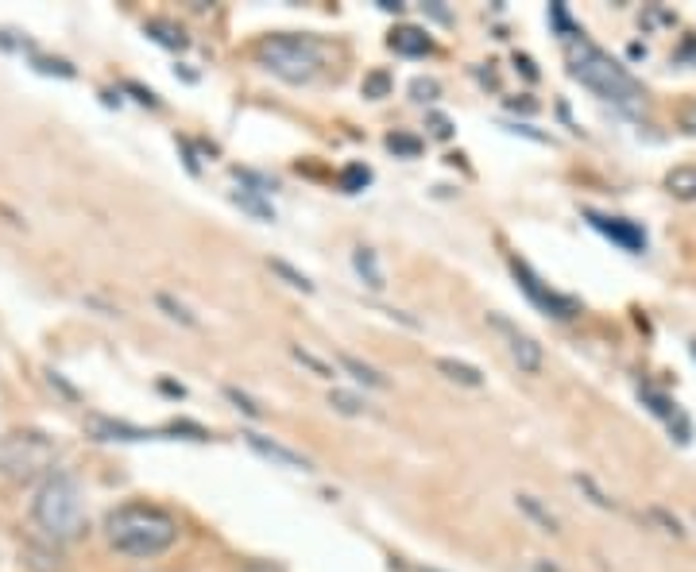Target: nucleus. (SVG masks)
I'll use <instances>...</instances> for the list:
<instances>
[{"label":"nucleus","instance_id":"obj_1","mask_svg":"<svg viewBox=\"0 0 696 572\" xmlns=\"http://www.w3.org/2000/svg\"><path fill=\"white\" fill-rule=\"evenodd\" d=\"M565 58H569V74H573L584 89H592L600 101H608V105H615V109H623V113H631V116L642 113L646 93H642V86L631 78V70H627L623 62H615L604 47H596L584 31L565 39Z\"/></svg>","mask_w":696,"mask_h":572},{"label":"nucleus","instance_id":"obj_2","mask_svg":"<svg viewBox=\"0 0 696 572\" xmlns=\"http://www.w3.org/2000/svg\"><path fill=\"white\" fill-rule=\"evenodd\" d=\"M105 542L124 557H159L178 542V518L155 503H120L105 515Z\"/></svg>","mask_w":696,"mask_h":572},{"label":"nucleus","instance_id":"obj_3","mask_svg":"<svg viewBox=\"0 0 696 572\" xmlns=\"http://www.w3.org/2000/svg\"><path fill=\"white\" fill-rule=\"evenodd\" d=\"M31 515L35 522L58 538V542H66V538H78L82 530H86V503H82V487L78 480H70V476H47L43 487H39V495H35V507H31Z\"/></svg>","mask_w":696,"mask_h":572},{"label":"nucleus","instance_id":"obj_4","mask_svg":"<svg viewBox=\"0 0 696 572\" xmlns=\"http://www.w3.org/2000/svg\"><path fill=\"white\" fill-rule=\"evenodd\" d=\"M256 58L267 74L290 86H310L321 74V43L310 35H267L256 43Z\"/></svg>","mask_w":696,"mask_h":572},{"label":"nucleus","instance_id":"obj_5","mask_svg":"<svg viewBox=\"0 0 696 572\" xmlns=\"http://www.w3.org/2000/svg\"><path fill=\"white\" fill-rule=\"evenodd\" d=\"M51 464H55V441L47 433L16 429V433L0 437V476L31 480Z\"/></svg>","mask_w":696,"mask_h":572},{"label":"nucleus","instance_id":"obj_6","mask_svg":"<svg viewBox=\"0 0 696 572\" xmlns=\"http://www.w3.org/2000/svg\"><path fill=\"white\" fill-rule=\"evenodd\" d=\"M488 325H492L495 333L503 337V344H507V352H511V360L519 364V372L526 375H538L542 372V364H546V356H542V344L534 341L526 329H519L511 317H503V314H488Z\"/></svg>","mask_w":696,"mask_h":572},{"label":"nucleus","instance_id":"obj_7","mask_svg":"<svg viewBox=\"0 0 696 572\" xmlns=\"http://www.w3.org/2000/svg\"><path fill=\"white\" fill-rule=\"evenodd\" d=\"M511 271H515V279H519V286L530 294V302L538 306V310H546V314L553 317H573L580 314V302L577 298H565V294H557V290H550V286L542 283L522 259H511Z\"/></svg>","mask_w":696,"mask_h":572},{"label":"nucleus","instance_id":"obj_8","mask_svg":"<svg viewBox=\"0 0 696 572\" xmlns=\"http://www.w3.org/2000/svg\"><path fill=\"white\" fill-rule=\"evenodd\" d=\"M244 441H248V449H252L256 457L271 460L275 468H290V472H310V468H314V464L302 457V453L287 449V445H283V441H275V437H263V433H256V429H248V433H244Z\"/></svg>","mask_w":696,"mask_h":572},{"label":"nucleus","instance_id":"obj_9","mask_svg":"<svg viewBox=\"0 0 696 572\" xmlns=\"http://www.w3.org/2000/svg\"><path fill=\"white\" fill-rule=\"evenodd\" d=\"M588 221L596 225V229L604 232L608 240H615L619 248H627V252H646V232L638 229L635 221H627V217H600V213H588Z\"/></svg>","mask_w":696,"mask_h":572},{"label":"nucleus","instance_id":"obj_10","mask_svg":"<svg viewBox=\"0 0 696 572\" xmlns=\"http://www.w3.org/2000/svg\"><path fill=\"white\" fill-rule=\"evenodd\" d=\"M391 51L395 55H410V58H418V55H430L434 51V39L426 35L422 28H410V24H403V28H395L391 31Z\"/></svg>","mask_w":696,"mask_h":572},{"label":"nucleus","instance_id":"obj_11","mask_svg":"<svg viewBox=\"0 0 696 572\" xmlns=\"http://www.w3.org/2000/svg\"><path fill=\"white\" fill-rule=\"evenodd\" d=\"M89 429L97 441H151V429L124 426V422H109V418H89Z\"/></svg>","mask_w":696,"mask_h":572},{"label":"nucleus","instance_id":"obj_12","mask_svg":"<svg viewBox=\"0 0 696 572\" xmlns=\"http://www.w3.org/2000/svg\"><path fill=\"white\" fill-rule=\"evenodd\" d=\"M666 190L681 201H696V163L673 167V171L666 174Z\"/></svg>","mask_w":696,"mask_h":572},{"label":"nucleus","instance_id":"obj_13","mask_svg":"<svg viewBox=\"0 0 696 572\" xmlns=\"http://www.w3.org/2000/svg\"><path fill=\"white\" fill-rule=\"evenodd\" d=\"M352 267H356V275L368 283V290H383V271H379V259L372 248H356L352 252Z\"/></svg>","mask_w":696,"mask_h":572},{"label":"nucleus","instance_id":"obj_14","mask_svg":"<svg viewBox=\"0 0 696 572\" xmlns=\"http://www.w3.org/2000/svg\"><path fill=\"white\" fill-rule=\"evenodd\" d=\"M437 372L449 375L453 383H461V387H484V375L476 372L472 364H461V360H449V356H441L437 360Z\"/></svg>","mask_w":696,"mask_h":572},{"label":"nucleus","instance_id":"obj_15","mask_svg":"<svg viewBox=\"0 0 696 572\" xmlns=\"http://www.w3.org/2000/svg\"><path fill=\"white\" fill-rule=\"evenodd\" d=\"M515 503H519V511H526V515L534 518L546 534H561V522H557V515H553L550 507H542L534 495H515Z\"/></svg>","mask_w":696,"mask_h":572},{"label":"nucleus","instance_id":"obj_16","mask_svg":"<svg viewBox=\"0 0 696 572\" xmlns=\"http://www.w3.org/2000/svg\"><path fill=\"white\" fill-rule=\"evenodd\" d=\"M263 194V190H260ZM232 201H236V205H240V209H248V213H256V217H260V221H275V209H271V205H267V201H260L256 198V194H252V190H236V194H232Z\"/></svg>","mask_w":696,"mask_h":572},{"label":"nucleus","instance_id":"obj_17","mask_svg":"<svg viewBox=\"0 0 696 572\" xmlns=\"http://www.w3.org/2000/svg\"><path fill=\"white\" fill-rule=\"evenodd\" d=\"M341 364H345L348 372L356 375V379H360V383H364V387H376V391H383V387H387V379H383V375H379L376 368H368V364H360V360H356V356H345V360H341Z\"/></svg>","mask_w":696,"mask_h":572},{"label":"nucleus","instance_id":"obj_18","mask_svg":"<svg viewBox=\"0 0 696 572\" xmlns=\"http://www.w3.org/2000/svg\"><path fill=\"white\" fill-rule=\"evenodd\" d=\"M271 271H275V275H283V279H287V283L294 286V290H306V294L314 290V283H310L306 275H298V271H294L290 263H283V259H271Z\"/></svg>","mask_w":696,"mask_h":572},{"label":"nucleus","instance_id":"obj_19","mask_svg":"<svg viewBox=\"0 0 696 572\" xmlns=\"http://www.w3.org/2000/svg\"><path fill=\"white\" fill-rule=\"evenodd\" d=\"M290 352H294V360H298V364H306V368H310L314 375H321V379H333V375H337L333 368H329V364H321L314 352H306V348H298V344H294Z\"/></svg>","mask_w":696,"mask_h":572},{"label":"nucleus","instance_id":"obj_20","mask_svg":"<svg viewBox=\"0 0 696 572\" xmlns=\"http://www.w3.org/2000/svg\"><path fill=\"white\" fill-rule=\"evenodd\" d=\"M147 31H163L159 35V43H167V47H186V35H182V28H171V24H163V20H155V24H147Z\"/></svg>","mask_w":696,"mask_h":572},{"label":"nucleus","instance_id":"obj_21","mask_svg":"<svg viewBox=\"0 0 696 572\" xmlns=\"http://www.w3.org/2000/svg\"><path fill=\"white\" fill-rule=\"evenodd\" d=\"M387 147H391V151H399V155H406V159H414V155L422 151V143L414 140V136H403V132L387 136Z\"/></svg>","mask_w":696,"mask_h":572},{"label":"nucleus","instance_id":"obj_22","mask_svg":"<svg viewBox=\"0 0 696 572\" xmlns=\"http://www.w3.org/2000/svg\"><path fill=\"white\" fill-rule=\"evenodd\" d=\"M329 406H333V410H341V414H352V418H356V414H364V402L352 399V395H345V391H333V395H329Z\"/></svg>","mask_w":696,"mask_h":572},{"label":"nucleus","instance_id":"obj_23","mask_svg":"<svg viewBox=\"0 0 696 572\" xmlns=\"http://www.w3.org/2000/svg\"><path fill=\"white\" fill-rule=\"evenodd\" d=\"M372 182V171L368 167H348L345 171V190H360V186H368Z\"/></svg>","mask_w":696,"mask_h":572},{"label":"nucleus","instance_id":"obj_24","mask_svg":"<svg viewBox=\"0 0 696 572\" xmlns=\"http://www.w3.org/2000/svg\"><path fill=\"white\" fill-rule=\"evenodd\" d=\"M410 93H414V101H434V97H437V82H434V78H418V82L410 86Z\"/></svg>","mask_w":696,"mask_h":572},{"label":"nucleus","instance_id":"obj_25","mask_svg":"<svg viewBox=\"0 0 696 572\" xmlns=\"http://www.w3.org/2000/svg\"><path fill=\"white\" fill-rule=\"evenodd\" d=\"M658 24H669V28H673V24H677V16H673V12H666V8H650V12H646V28H658Z\"/></svg>","mask_w":696,"mask_h":572},{"label":"nucleus","instance_id":"obj_26","mask_svg":"<svg viewBox=\"0 0 696 572\" xmlns=\"http://www.w3.org/2000/svg\"><path fill=\"white\" fill-rule=\"evenodd\" d=\"M159 306H167V310H171V317H182V321H186V325H194V317L186 314V310H182V306H174L171 298H167V294H159Z\"/></svg>","mask_w":696,"mask_h":572},{"label":"nucleus","instance_id":"obj_27","mask_svg":"<svg viewBox=\"0 0 696 572\" xmlns=\"http://www.w3.org/2000/svg\"><path fill=\"white\" fill-rule=\"evenodd\" d=\"M681 124H685V132H696V101L681 109Z\"/></svg>","mask_w":696,"mask_h":572},{"label":"nucleus","instance_id":"obj_28","mask_svg":"<svg viewBox=\"0 0 696 572\" xmlns=\"http://www.w3.org/2000/svg\"><path fill=\"white\" fill-rule=\"evenodd\" d=\"M229 399L236 402V406H240V410H248V414H252V418H260V406H252V402L244 399V395H236V391H229Z\"/></svg>","mask_w":696,"mask_h":572},{"label":"nucleus","instance_id":"obj_29","mask_svg":"<svg viewBox=\"0 0 696 572\" xmlns=\"http://www.w3.org/2000/svg\"><path fill=\"white\" fill-rule=\"evenodd\" d=\"M383 89H387V78H383V74H376V78H372V82H368V86H364V93H383Z\"/></svg>","mask_w":696,"mask_h":572},{"label":"nucleus","instance_id":"obj_30","mask_svg":"<svg viewBox=\"0 0 696 572\" xmlns=\"http://www.w3.org/2000/svg\"><path fill=\"white\" fill-rule=\"evenodd\" d=\"M244 572H271V569H263V565H252V569H244Z\"/></svg>","mask_w":696,"mask_h":572},{"label":"nucleus","instance_id":"obj_31","mask_svg":"<svg viewBox=\"0 0 696 572\" xmlns=\"http://www.w3.org/2000/svg\"><path fill=\"white\" fill-rule=\"evenodd\" d=\"M418 572H437V569H418Z\"/></svg>","mask_w":696,"mask_h":572}]
</instances>
